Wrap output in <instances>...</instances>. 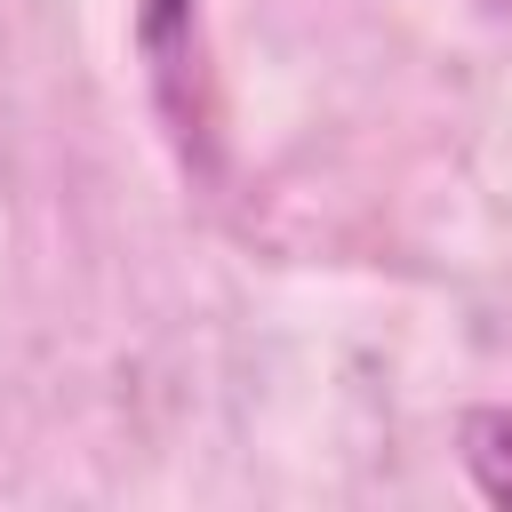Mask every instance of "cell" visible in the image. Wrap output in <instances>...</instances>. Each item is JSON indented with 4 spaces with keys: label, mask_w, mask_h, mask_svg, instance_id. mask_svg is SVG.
I'll return each instance as SVG.
<instances>
[{
    "label": "cell",
    "mask_w": 512,
    "mask_h": 512,
    "mask_svg": "<svg viewBox=\"0 0 512 512\" xmlns=\"http://www.w3.org/2000/svg\"><path fill=\"white\" fill-rule=\"evenodd\" d=\"M464 472L488 504H512V408H472L464 416Z\"/></svg>",
    "instance_id": "6da1fadb"
}]
</instances>
